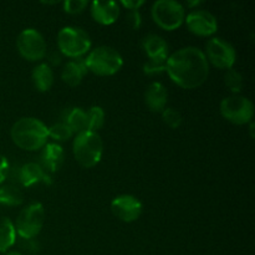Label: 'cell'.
<instances>
[{
	"mask_svg": "<svg viewBox=\"0 0 255 255\" xmlns=\"http://www.w3.org/2000/svg\"><path fill=\"white\" fill-rule=\"evenodd\" d=\"M166 72L179 87L192 90L202 86L208 79L209 64L201 49L187 46L169 55Z\"/></svg>",
	"mask_w": 255,
	"mask_h": 255,
	"instance_id": "obj_1",
	"label": "cell"
},
{
	"mask_svg": "<svg viewBox=\"0 0 255 255\" xmlns=\"http://www.w3.org/2000/svg\"><path fill=\"white\" fill-rule=\"evenodd\" d=\"M12 142L25 151H37L44 148L49 138L47 126L35 117H22L17 120L10 131Z\"/></svg>",
	"mask_w": 255,
	"mask_h": 255,
	"instance_id": "obj_2",
	"label": "cell"
},
{
	"mask_svg": "<svg viewBox=\"0 0 255 255\" xmlns=\"http://www.w3.org/2000/svg\"><path fill=\"white\" fill-rule=\"evenodd\" d=\"M75 159L84 168H92L101 161L104 142L97 132H84L76 134L72 144Z\"/></svg>",
	"mask_w": 255,
	"mask_h": 255,
	"instance_id": "obj_3",
	"label": "cell"
},
{
	"mask_svg": "<svg viewBox=\"0 0 255 255\" xmlns=\"http://www.w3.org/2000/svg\"><path fill=\"white\" fill-rule=\"evenodd\" d=\"M87 71L99 76H111L119 72L124 59L116 49L111 46H99L91 50L85 59Z\"/></svg>",
	"mask_w": 255,
	"mask_h": 255,
	"instance_id": "obj_4",
	"label": "cell"
},
{
	"mask_svg": "<svg viewBox=\"0 0 255 255\" xmlns=\"http://www.w3.org/2000/svg\"><path fill=\"white\" fill-rule=\"evenodd\" d=\"M57 46L65 56L79 59L90 52L91 39L81 27L65 26L57 34Z\"/></svg>",
	"mask_w": 255,
	"mask_h": 255,
	"instance_id": "obj_5",
	"label": "cell"
},
{
	"mask_svg": "<svg viewBox=\"0 0 255 255\" xmlns=\"http://www.w3.org/2000/svg\"><path fill=\"white\" fill-rule=\"evenodd\" d=\"M151 14L153 21L167 31L181 27L186 17L184 6L174 0H158L152 5Z\"/></svg>",
	"mask_w": 255,
	"mask_h": 255,
	"instance_id": "obj_6",
	"label": "cell"
},
{
	"mask_svg": "<svg viewBox=\"0 0 255 255\" xmlns=\"http://www.w3.org/2000/svg\"><path fill=\"white\" fill-rule=\"evenodd\" d=\"M45 223V209L41 203H31L22 209L14 224L15 232L24 241H32Z\"/></svg>",
	"mask_w": 255,
	"mask_h": 255,
	"instance_id": "obj_7",
	"label": "cell"
},
{
	"mask_svg": "<svg viewBox=\"0 0 255 255\" xmlns=\"http://www.w3.org/2000/svg\"><path fill=\"white\" fill-rule=\"evenodd\" d=\"M221 114L227 121L234 125L251 124L254 116V105L247 97L232 95L221 102Z\"/></svg>",
	"mask_w": 255,
	"mask_h": 255,
	"instance_id": "obj_8",
	"label": "cell"
},
{
	"mask_svg": "<svg viewBox=\"0 0 255 255\" xmlns=\"http://www.w3.org/2000/svg\"><path fill=\"white\" fill-rule=\"evenodd\" d=\"M16 47L19 54L27 61H40L46 56L47 46L44 36L31 27L20 32L16 40Z\"/></svg>",
	"mask_w": 255,
	"mask_h": 255,
	"instance_id": "obj_9",
	"label": "cell"
},
{
	"mask_svg": "<svg viewBox=\"0 0 255 255\" xmlns=\"http://www.w3.org/2000/svg\"><path fill=\"white\" fill-rule=\"evenodd\" d=\"M206 57L208 64L221 70L233 69L237 61L236 49L221 37H212L206 45Z\"/></svg>",
	"mask_w": 255,
	"mask_h": 255,
	"instance_id": "obj_10",
	"label": "cell"
},
{
	"mask_svg": "<svg viewBox=\"0 0 255 255\" xmlns=\"http://www.w3.org/2000/svg\"><path fill=\"white\" fill-rule=\"evenodd\" d=\"M6 178H10L12 182H17L22 187H31L40 182L51 183V176L46 173L36 162H29L19 168H9Z\"/></svg>",
	"mask_w": 255,
	"mask_h": 255,
	"instance_id": "obj_11",
	"label": "cell"
},
{
	"mask_svg": "<svg viewBox=\"0 0 255 255\" xmlns=\"http://www.w3.org/2000/svg\"><path fill=\"white\" fill-rule=\"evenodd\" d=\"M111 211L116 218L125 223L136 222L142 214V203L137 197L121 194L111 202Z\"/></svg>",
	"mask_w": 255,
	"mask_h": 255,
	"instance_id": "obj_12",
	"label": "cell"
},
{
	"mask_svg": "<svg viewBox=\"0 0 255 255\" xmlns=\"http://www.w3.org/2000/svg\"><path fill=\"white\" fill-rule=\"evenodd\" d=\"M189 31L198 36H211L218 30L217 17L208 10H193L186 16Z\"/></svg>",
	"mask_w": 255,
	"mask_h": 255,
	"instance_id": "obj_13",
	"label": "cell"
},
{
	"mask_svg": "<svg viewBox=\"0 0 255 255\" xmlns=\"http://www.w3.org/2000/svg\"><path fill=\"white\" fill-rule=\"evenodd\" d=\"M92 19L101 25H111L117 21L120 16V5L116 1H99L95 0L91 2Z\"/></svg>",
	"mask_w": 255,
	"mask_h": 255,
	"instance_id": "obj_14",
	"label": "cell"
},
{
	"mask_svg": "<svg viewBox=\"0 0 255 255\" xmlns=\"http://www.w3.org/2000/svg\"><path fill=\"white\" fill-rule=\"evenodd\" d=\"M64 149L57 143H46L40 154V166L46 173L51 174L59 171L64 163Z\"/></svg>",
	"mask_w": 255,
	"mask_h": 255,
	"instance_id": "obj_15",
	"label": "cell"
},
{
	"mask_svg": "<svg viewBox=\"0 0 255 255\" xmlns=\"http://www.w3.org/2000/svg\"><path fill=\"white\" fill-rule=\"evenodd\" d=\"M168 101V92L161 82H152L144 92V102L152 112H162Z\"/></svg>",
	"mask_w": 255,
	"mask_h": 255,
	"instance_id": "obj_16",
	"label": "cell"
},
{
	"mask_svg": "<svg viewBox=\"0 0 255 255\" xmlns=\"http://www.w3.org/2000/svg\"><path fill=\"white\" fill-rule=\"evenodd\" d=\"M143 49L148 60L154 61H167L168 59V44L162 36L156 34L147 35L143 39Z\"/></svg>",
	"mask_w": 255,
	"mask_h": 255,
	"instance_id": "obj_17",
	"label": "cell"
},
{
	"mask_svg": "<svg viewBox=\"0 0 255 255\" xmlns=\"http://www.w3.org/2000/svg\"><path fill=\"white\" fill-rule=\"evenodd\" d=\"M87 74V67L85 64V59L79 57V59L70 60L66 62L61 72V79L69 86L75 87L81 84L82 79Z\"/></svg>",
	"mask_w": 255,
	"mask_h": 255,
	"instance_id": "obj_18",
	"label": "cell"
},
{
	"mask_svg": "<svg viewBox=\"0 0 255 255\" xmlns=\"http://www.w3.org/2000/svg\"><path fill=\"white\" fill-rule=\"evenodd\" d=\"M31 79L37 91L47 92L54 85V71L49 64H39L32 70Z\"/></svg>",
	"mask_w": 255,
	"mask_h": 255,
	"instance_id": "obj_19",
	"label": "cell"
},
{
	"mask_svg": "<svg viewBox=\"0 0 255 255\" xmlns=\"http://www.w3.org/2000/svg\"><path fill=\"white\" fill-rule=\"evenodd\" d=\"M64 122L70 127L72 133L80 134L89 131V121H87L86 111H84L80 107H75V109L70 110Z\"/></svg>",
	"mask_w": 255,
	"mask_h": 255,
	"instance_id": "obj_20",
	"label": "cell"
},
{
	"mask_svg": "<svg viewBox=\"0 0 255 255\" xmlns=\"http://www.w3.org/2000/svg\"><path fill=\"white\" fill-rule=\"evenodd\" d=\"M16 241L14 223L7 217H0V253H6Z\"/></svg>",
	"mask_w": 255,
	"mask_h": 255,
	"instance_id": "obj_21",
	"label": "cell"
},
{
	"mask_svg": "<svg viewBox=\"0 0 255 255\" xmlns=\"http://www.w3.org/2000/svg\"><path fill=\"white\" fill-rule=\"evenodd\" d=\"M24 202L21 189L15 184H6L0 187V203L5 206H20Z\"/></svg>",
	"mask_w": 255,
	"mask_h": 255,
	"instance_id": "obj_22",
	"label": "cell"
},
{
	"mask_svg": "<svg viewBox=\"0 0 255 255\" xmlns=\"http://www.w3.org/2000/svg\"><path fill=\"white\" fill-rule=\"evenodd\" d=\"M87 121H89V131L97 132L105 124V111L100 106H92L86 111Z\"/></svg>",
	"mask_w": 255,
	"mask_h": 255,
	"instance_id": "obj_23",
	"label": "cell"
},
{
	"mask_svg": "<svg viewBox=\"0 0 255 255\" xmlns=\"http://www.w3.org/2000/svg\"><path fill=\"white\" fill-rule=\"evenodd\" d=\"M47 132H49V137L59 142L67 141L74 136L70 127L65 122H59V124L52 125L51 127H47Z\"/></svg>",
	"mask_w": 255,
	"mask_h": 255,
	"instance_id": "obj_24",
	"label": "cell"
},
{
	"mask_svg": "<svg viewBox=\"0 0 255 255\" xmlns=\"http://www.w3.org/2000/svg\"><path fill=\"white\" fill-rule=\"evenodd\" d=\"M224 84H226V86L236 95L237 92L242 91V89H243V76H242L241 72H238L237 70L229 69L227 70L226 75H224Z\"/></svg>",
	"mask_w": 255,
	"mask_h": 255,
	"instance_id": "obj_25",
	"label": "cell"
},
{
	"mask_svg": "<svg viewBox=\"0 0 255 255\" xmlns=\"http://www.w3.org/2000/svg\"><path fill=\"white\" fill-rule=\"evenodd\" d=\"M161 114L163 122L171 128L176 129L182 125V120L183 119H182V115L178 110L169 107V109H164Z\"/></svg>",
	"mask_w": 255,
	"mask_h": 255,
	"instance_id": "obj_26",
	"label": "cell"
},
{
	"mask_svg": "<svg viewBox=\"0 0 255 255\" xmlns=\"http://www.w3.org/2000/svg\"><path fill=\"white\" fill-rule=\"evenodd\" d=\"M87 5H89V2L86 0H66L64 2V10L67 14L76 15L84 11Z\"/></svg>",
	"mask_w": 255,
	"mask_h": 255,
	"instance_id": "obj_27",
	"label": "cell"
},
{
	"mask_svg": "<svg viewBox=\"0 0 255 255\" xmlns=\"http://www.w3.org/2000/svg\"><path fill=\"white\" fill-rule=\"evenodd\" d=\"M166 62L167 61H154V60H148L143 66L144 74L154 75L166 71Z\"/></svg>",
	"mask_w": 255,
	"mask_h": 255,
	"instance_id": "obj_28",
	"label": "cell"
},
{
	"mask_svg": "<svg viewBox=\"0 0 255 255\" xmlns=\"http://www.w3.org/2000/svg\"><path fill=\"white\" fill-rule=\"evenodd\" d=\"M127 22H128L129 26L132 27V29L137 30L141 27V24H142V17H141V14H139L138 10H134V11H129L128 14H127Z\"/></svg>",
	"mask_w": 255,
	"mask_h": 255,
	"instance_id": "obj_29",
	"label": "cell"
},
{
	"mask_svg": "<svg viewBox=\"0 0 255 255\" xmlns=\"http://www.w3.org/2000/svg\"><path fill=\"white\" fill-rule=\"evenodd\" d=\"M9 161L5 156L0 154V184L6 179L7 177V172H9Z\"/></svg>",
	"mask_w": 255,
	"mask_h": 255,
	"instance_id": "obj_30",
	"label": "cell"
},
{
	"mask_svg": "<svg viewBox=\"0 0 255 255\" xmlns=\"http://www.w3.org/2000/svg\"><path fill=\"white\" fill-rule=\"evenodd\" d=\"M121 5L129 11H134V10H138L142 5H144V1L143 0H122Z\"/></svg>",
	"mask_w": 255,
	"mask_h": 255,
	"instance_id": "obj_31",
	"label": "cell"
},
{
	"mask_svg": "<svg viewBox=\"0 0 255 255\" xmlns=\"http://www.w3.org/2000/svg\"><path fill=\"white\" fill-rule=\"evenodd\" d=\"M50 62H51L52 65H59L60 62H61V56H60V55H56L54 52V54H52V56L50 57Z\"/></svg>",
	"mask_w": 255,
	"mask_h": 255,
	"instance_id": "obj_32",
	"label": "cell"
},
{
	"mask_svg": "<svg viewBox=\"0 0 255 255\" xmlns=\"http://www.w3.org/2000/svg\"><path fill=\"white\" fill-rule=\"evenodd\" d=\"M5 255H22L20 252H16V251H10V252H6Z\"/></svg>",
	"mask_w": 255,
	"mask_h": 255,
	"instance_id": "obj_33",
	"label": "cell"
},
{
	"mask_svg": "<svg viewBox=\"0 0 255 255\" xmlns=\"http://www.w3.org/2000/svg\"><path fill=\"white\" fill-rule=\"evenodd\" d=\"M201 4V1H194V2H187V6H193V5H198Z\"/></svg>",
	"mask_w": 255,
	"mask_h": 255,
	"instance_id": "obj_34",
	"label": "cell"
}]
</instances>
